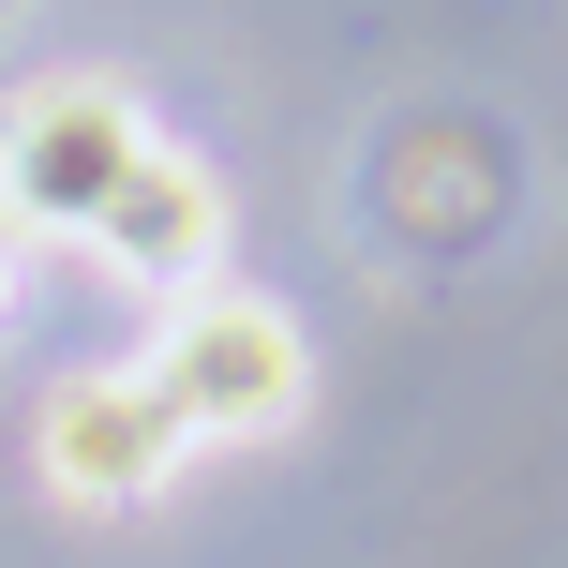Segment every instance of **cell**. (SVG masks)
<instances>
[{"instance_id":"6da1fadb","label":"cell","mask_w":568,"mask_h":568,"mask_svg":"<svg viewBox=\"0 0 568 568\" xmlns=\"http://www.w3.org/2000/svg\"><path fill=\"white\" fill-rule=\"evenodd\" d=\"M135 150H150V120H135L120 75H30L16 105H0V210H16L30 240H90V210L120 195Z\"/></svg>"},{"instance_id":"5b68a950","label":"cell","mask_w":568,"mask_h":568,"mask_svg":"<svg viewBox=\"0 0 568 568\" xmlns=\"http://www.w3.org/2000/svg\"><path fill=\"white\" fill-rule=\"evenodd\" d=\"M16 284H30V225L0 210V314H16Z\"/></svg>"},{"instance_id":"277c9868","label":"cell","mask_w":568,"mask_h":568,"mask_svg":"<svg viewBox=\"0 0 568 568\" xmlns=\"http://www.w3.org/2000/svg\"><path fill=\"white\" fill-rule=\"evenodd\" d=\"M90 255L135 284V300H195L210 255H225V180H210L180 135H150L135 165H120V195L90 210Z\"/></svg>"},{"instance_id":"3957f363","label":"cell","mask_w":568,"mask_h":568,"mask_svg":"<svg viewBox=\"0 0 568 568\" xmlns=\"http://www.w3.org/2000/svg\"><path fill=\"white\" fill-rule=\"evenodd\" d=\"M30 464H45L60 509H150V494L195 464V434H180V404L150 389V359H135V374H60L45 419H30Z\"/></svg>"},{"instance_id":"7a4b0ae2","label":"cell","mask_w":568,"mask_h":568,"mask_svg":"<svg viewBox=\"0 0 568 568\" xmlns=\"http://www.w3.org/2000/svg\"><path fill=\"white\" fill-rule=\"evenodd\" d=\"M150 389L180 404V434H284L300 419V329H284L270 300H225V284H195V300H165V344H150Z\"/></svg>"}]
</instances>
